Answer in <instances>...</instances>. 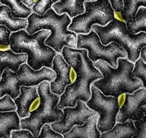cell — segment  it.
I'll list each match as a JSON object with an SVG mask.
<instances>
[{
	"instance_id": "obj_18",
	"label": "cell",
	"mask_w": 146,
	"mask_h": 138,
	"mask_svg": "<svg viewBox=\"0 0 146 138\" xmlns=\"http://www.w3.org/2000/svg\"><path fill=\"white\" fill-rule=\"evenodd\" d=\"M20 129V118L16 111L0 112V137L10 138L12 131Z\"/></svg>"
},
{
	"instance_id": "obj_31",
	"label": "cell",
	"mask_w": 146,
	"mask_h": 138,
	"mask_svg": "<svg viewBox=\"0 0 146 138\" xmlns=\"http://www.w3.org/2000/svg\"><path fill=\"white\" fill-rule=\"evenodd\" d=\"M115 12L120 13L123 8V0H108Z\"/></svg>"
},
{
	"instance_id": "obj_16",
	"label": "cell",
	"mask_w": 146,
	"mask_h": 138,
	"mask_svg": "<svg viewBox=\"0 0 146 138\" xmlns=\"http://www.w3.org/2000/svg\"><path fill=\"white\" fill-rule=\"evenodd\" d=\"M26 53H16L11 48L7 50H0V80L3 72L9 68L14 72H17L20 65L27 61Z\"/></svg>"
},
{
	"instance_id": "obj_15",
	"label": "cell",
	"mask_w": 146,
	"mask_h": 138,
	"mask_svg": "<svg viewBox=\"0 0 146 138\" xmlns=\"http://www.w3.org/2000/svg\"><path fill=\"white\" fill-rule=\"evenodd\" d=\"M99 115L96 112L90 117L82 125H75L68 132L63 134L65 138H100L101 132L97 127Z\"/></svg>"
},
{
	"instance_id": "obj_22",
	"label": "cell",
	"mask_w": 146,
	"mask_h": 138,
	"mask_svg": "<svg viewBox=\"0 0 146 138\" xmlns=\"http://www.w3.org/2000/svg\"><path fill=\"white\" fill-rule=\"evenodd\" d=\"M0 4L9 7L12 15L16 18L27 19L33 12L32 9L25 5L21 0H0Z\"/></svg>"
},
{
	"instance_id": "obj_3",
	"label": "cell",
	"mask_w": 146,
	"mask_h": 138,
	"mask_svg": "<svg viewBox=\"0 0 146 138\" xmlns=\"http://www.w3.org/2000/svg\"><path fill=\"white\" fill-rule=\"evenodd\" d=\"M93 64L100 71L103 78L95 80L92 84L106 96L118 98L124 94H132L143 87L139 79L132 78L134 64L126 58H119L116 68L101 60Z\"/></svg>"
},
{
	"instance_id": "obj_33",
	"label": "cell",
	"mask_w": 146,
	"mask_h": 138,
	"mask_svg": "<svg viewBox=\"0 0 146 138\" xmlns=\"http://www.w3.org/2000/svg\"><path fill=\"white\" fill-rule=\"evenodd\" d=\"M139 57L142 58L144 62L146 61V47L145 46L143 47L140 52V56Z\"/></svg>"
},
{
	"instance_id": "obj_29",
	"label": "cell",
	"mask_w": 146,
	"mask_h": 138,
	"mask_svg": "<svg viewBox=\"0 0 146 138\" xmlns=\"http://www.w3.org/2000/svg\"><path fill=\"white\" fill-rule=\"evenodd\" d=\"M11 32L6 27L0 25V45H10Z\"/></svg>"
},
{
	"instance_id": "obj_12",
	"label": "cell",
	"mask_w": 146,
	"mask_h": 138,
	"mask_svg": "<svg viewBox=\"0 0 146 138\" xmlns=\"http://www.w3.org/2000/svg\"><path fill=\"white\" fill-rule=\"evenodd\" d=\"M62 110L64 113L63 117L50 123L51 128L62 135L69 131L75 125H83L90 117L97 112L90 109L85 102L80 100H77L75 107H66Z\"/></svg>"
},
{
	"instance_id": "obj_8",
	"label": "cell",
	"mask_w": 146,
	"mask_h": 138,
	"mask_svg": "<svg viewBox=\"0 0 146 138\" xmlns=\"http://www.w3.org/2000/svg\"><path fill=\"white\" fill-rule=\"evenodd\" d=\"M84 6V12L72 18L68 30L78 34H88L93 25L104 27L115 18V11L108 0L86 1Z\"/></svg>"
},
{
	"instance_id": "obj_34",
	"label": "cell",
	"mask_w": 146,
	"mask_h": 138,
	"mask_svg": "<svg viewBox=\"0 0 146 138\" xmlns=\"http://www.w3.org/2000/svg\"><path fill=\"white\" fill-rule=\"evenodd\" d=\"M0 5H1V4H0Z\"/></svg>"
},
{
	"instance_id": "obj_24",
	"label": "cell",
	"mask_w": 146,
	"mask_h": 138,
	"mask_svg": "<svg viewBox=\"0 0 146 138\" xmlns=\"http://www.w3.org/2000/svg\"><path fill=\"white\" fill-rule=\"evenodd\" d=\"M131 72L133 78L139 79L143 83V87L146 86V65L142 58H139L135 62Z\"/></svg>"
},
{
	"instance_id": "obj_26",
	"label": "cell",
	"mask_w": 146,
	"mask_h": 138,
	"mask_svg": "<svg viewBox=\"0 0 146 138\" xmlns=\"http://www.w3.org/2000/svg\"><path fill=\"white\" fill-rule=\"evenodd\" d=\"M64 138L62 134L54 131L50 127V123H45L42 127L37 138Z\"/></svg>"
},
{
	"instance_id": "obj_32",
	"label": "cell",
	"mask_w": 146,
	"mask_h": 138,
	"mask_svg": "<svg viewBox=\"0 0 146 138\" xmlns=\"http://www.w3.org/2000/svg\"><path fill=\"white\" fill-rule=\"evenodd\" d=\"M21 2L28 8L32 9L38 0H21Z\"/></svg>"
},
{
	"instance_id": "obj_14",
	"label": "cell",
	"mask_w": 146,
	"mask_h": 138,
	"mask_svg": "<svg viewBox=\"0 0 146 138\" xmlns=\"http://www.w3.org/2000/svg\"><path fill=\"white\" fill-rule=\"evenodd\" d=\"M17 107L16 110L20 119L29 116L30 113L36 110L40 104V98L37 86L20 87V94L13 99Z\"/></svg>"
},
{
	"instance_id": "obj_21",
	"label": "cell",
	"mask_w": 146,
	"mask_h": 138,
	"mask_svg": "<svg viewBox=\"0 0 146 138\" xmlns=\"http://www.w3.org/2000/svg\"><path fill=\"white\" fill-rule=\"evenodd\" d=\"M128 31L133 34L146 32V8L140 7L135 16L125 21Z\"/></svg>"
},
{
	"instance_id": "obj_23",
	"label": "cell",
	"mask_w": 146,
	"mask_h": 138,
	"mask_svg": "<svg viewBox=\"0 0 146 138\" xmlns=\"http://www.w3.org/2000/svg\"><path fill=\"white\" fill-rule=\"evenodd\" d=\"M146 8V0H123V8L119 13L125 22L135 15L140 7Z\"/></svg>"
},
{
	"instance_id": "obj_17",
	"label": "cell",
	"mask_w": 146,
	"mask_h": 138,
	"mask_svg": "<svg viewBox=\"0 0 146 138\" xmlns=\"http://www.w3.org/2000/svg\"><path fill=\"white\" fill-rule=\"evenodd\" d=\"M94 0H60L52 5L53 9L57 15L66 13L70 19L83 14L85 11L84 3Z\"/></svg>"
},
{
	"instance_id": "obj_4",
	"label": "cell",
	"mask_w": 146,
	"mask_h": 138,
	"mask_svg": "<svg viewBox=\"0 0 146 138\" xmlns=\"http://www.w3.org/2000/svg\"><path fill=\"white\" fill-rule=\"evenodd\" d=\"M49 30H40L29 34L25 29L12 32L10 36V48L16 53H26L27 64L33 70L38 71L45 66L52 68V61L57 53L45 44L50 35Z\"/></svg>"
},
{
	"instance_id": "obj_7",
	"label": "cell",
	"mask_w": 146,
	"mask_h": 138,
	"mask_svg": "<svg viewBox=\"0 0 146 138\" xmlns=\"http://www.w3.org/2000/svg\"><path fill=\"white\" fill-rule=\"evenodd\" d=\"M56 76L55 72L50 68L43 66L36 71L27 63L21 64L16 72L6 68L0 80V99L8 95L13 100L19 96L21 86H38L44 81L51 82Z\"/></svg>"
},
{
	"instance_id": "obj_2",
	"label": "cell",
	"mask_w": 146,
	"mask_h": 138,
	"mask_svg": "<svg viewBox=\"0 0 146 138\" xmlns=\"http://www.w3.org/2000/svg\"><path fill=\"white\" fill-rule=\"evenodd\" d=\"M27 19L28 26L25 31L29 34L42 29L50 31L44 43L57 53H61L64 46L76 48L77 34L68 30L72 21L68 14L57 15L51 8L42 16L32 12Z\"/></svg>"
},
{
	"instance_id": "obj_30",
	"label": "cell",
	"mask_w": 146,
	"mask_h": 138,
	"mask_svg": "<svg viewBox=\"0 0 146 138\" xmlns=\"http://www.w3.org/2000/svg\"><path fill=\"white\" fill-rule=\"evenodd\" d=\"M31 132L27 129L13 130L11 132V138H33Z\"/></svg>"
},
{
	"instance_id": "obj_25",
	"label": "cell",
	"mask_w": 146,
	"mask_h": 138,
	"mask_svg": "<svg viewBox=\"0 0 146 138\" xmlns=\"http://www.w3.org/2000/svg\"><path fill=\"white\" fill-rule=\"evenodd\" d=\"M59 1L60 0H38L32 8V11L40 16H42L52 8L53 4Z\"/></svg>"
},
{
	"instance_id": "obj_20",
	"label": "cell",
	"mask_w": 146,
	"mask_h": 138,
	"mask_svg": "<svg viewBox=\"0 0 146 138\" xmlns=\"http://www.w3.org/2000/svg\"><path fill=\"white\" fill-rule=\"evenodd\" d=\"M136 133L133 121L130 119L123 123H117L110 130L101 134L102 138H132Z\"/></svg>"
},
{
	"instance_id": "obj_11",
	"label": "cell",
	"mask_w": 146,
	"mask_h": 138,
	"mask_svg": "<svg viewBox=\"0 0 146 138\" xmlns=\"http://www.w3.org/2000/svg\"><path fill=\"white\" fill-rule=\"evenodd\" d=\"M120 109L116 115V122L123 123L130 119H141L146 115V88L142 87L132 94H124L119 96Z\"/></svg>"
},
{
	"instance_id": "obj_9",
	"label": "cell",
	"mask_w": 146,
	"mask_h": 138,
	"mask_svg": "<svg viewBox=\"0 0 146 138\" xmlns=\"http://www.w3.org/2000/svg\"><path fill=\"white\" fill-rule=\"evenodd\" d=\"M76 49L87 50L88 57L92 62L103 60L113 68L117 67L119 58L127 57L125 50L115 42L103 45L99 36L93 30L88 34H77Z\"/></svg>"
},
{
	"instance_id": "obj_19",
	"label": "cell",
	"mask_w": 146,
	"mask_h": 138,
	"mask_svg": "<svg viewBox=\"0 0 146 138\" xmlns=\"http://www.w3.org/2000/svg\"><path fill=\"white\" fill-rule=\"evenodd\" d=\"M0 25L6 27L11 32L25 29L28 26L27 19L14 17L10 8L5 5H0Z\"/></svg>"
},
{
	"instance_id": "obj_28",
	"label": "cell",
	"mask_w": 146,
	"mask_h": 138,
	"mask_svg": "<svg viewBox=\"0 0 146 138\" xmlns=\"http://www.w3.org/2000/svg\"><path fill=\"white\" fill-rule=\"evenodd\" d=\"M17 107L11 97L6 95L0 99V112L16 111Z\"/></svg>"
},
{
	"instance_id": "obj_6",
	"label": "cell",
	"mask_w": 146,
	"mask_h": 138,
	"mask_svg": "<svg viewBox=\"0 0 146 138\" xmlns=\"http://www.w3.org/2000/svg\"><path fill=\"white\" fill-rule=\"evenodd\" d=\"M37 91L40 98V105L28 117L20 119L21 129L29 130L35 137L39 135L44 124L58 121L64 116L62 110L57 107L60 96L51 92L49 82H41Z\"/></svg>"
},
{
	"instance_id": "obj_5",
	"label": "cell",
	"mask_w": 146,
	"mask_h": 138,
	"mask_svg": "<svg viewBox=\"0 0 146 138\" xmlns=\"http://www.w3.org/2000/svg\"><path fill=\"white\" fill-rule=\"evenodd\" d=\"M92 30L99 36L102 44L107 45L115 42L127 52V59L135 62L140 56L141 49L146 45V33L140 32L137 34L131 33L122 19L115 18L106 26L94 24Z\"/></svg>"
},
{
	"instance_id": "obj_27",
	"label": "cell",
	"mask_w": 146,
	"mask_h": 138,
	"mask_svg": "<svg viewBox=\"0 0 146 138\" xmlns=\"http://www.w3.org/2000/svg\"><path fill=\"white\" fill-rule=\"evenodd\" d=\"M134 125L136 129V133L133 136V138L146 137V115L141 119L133 121Z\"/></svg>"
},
{
	"instance_id": "obj_10",
	"label": "cell",
	"mask_w": 146,
	"mask_h": 138,
	"mask_svg": "<svg viewBox=\"0 0 146 138\" xmlns=\"http://www.w3.org/2000/svg\"><path fill=\"white\" fill-rule=\"evenodd\" d=\"M91 97L86 105L97 112L99 117L97 127L101 133L111 129L116 123V115L120 109L118 98L106 96L93 84L91 85Z\"/></svg>"
},
{
	"instance_id": "obj_1",
	"label": "cell",
	"mask_w": 146,
	"mask_h": 138,
	"mask_svg": "<svg viewBox=\"0 0 146 138\" xmlns=\"http://www.w3.org/2000/svg\"><path fill=\"white\" fill-rule=\"evenodd\" d=\"M61 55L76 73L75 81L65 87L60 95L57 107H74L78 100L87 102L91 97V85L95 80L103 78L100 71L88 57V51L84 49H74L64 46Z\"/></svg>"
},
{
	"instance_id": "obj_13",
	"label": "cell",
	"mask_w": 146,
	"mask_h": 138,
	"mask_svg": "<svg viewBox=\"0 0 146 138\" xmlns=\"http://www.w3.org/2000/svg\"><path fill=\"white\" fill-rule=\"evenodd\" d=\"M52 70L55 72L56 76L55 79L50 82V91L60 96L67 86L75 81L76 73L60 54H57L53 58Z\"/></svg>"
}]
</instances>
